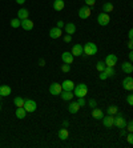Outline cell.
I'll use <instances>...</instances> for the list:
<instances>
[{"instance_id": "cell-1", "label": "cell", "mask_w": 133, "mask_h": 148, "mask_svg": "<svg viewBox=\"0 0 133 148\" xmlns=\"http://www.w3.org/2000/svg\"><path fill=\"white\" fill-rule=\"evenodd\" d=\"M72 92H73V95H75L76 97H84V96H87V93H88V86L84 84V83H80V84L75 86V88H73Z\"/></svg>"}, {"instance_id": "cell-2", "label": "cell", "mask_w": 133, "mask_h": 148, "mask_svg": "<svg viewBox=\"0 0 133 148\" xmlns=\"http://www.w3.org/2000/svg\"><path fill=\"white\" fill-rule=\"evenodd\" d=\"M97 45L92 41H88L85 44L83 45V51H84V55L85 56H92V55H96L97 53Z\"/></svg>"}, {"instance_id": "cell-3", "label": "cell", "mask_w": 133, "mask_h": 148, "mask_svg": "<svg viewBox=\"0 0 133 148\" xmlns=\"http://www.w3.org/2000/svg\"><path fill=\"white\" fill-rule=\"evenodd\" d=\"M23 108L27 111V112H35L36 108H38V104H36V101L32 100V99H24Z\"/></svg>"}, {"instance_id": "cell-4", "label": "cell", "mask_w": 133, "mask_h": 148, "mask_svg": "<svg viewBox=\"0 0 133 148\" xmlns=\"http://www.w3.org/2000/svg\"><path fill=\"white\" fill-rule=\"evenodd\" d=\"M110 21V16L109 14H105V12H101V14H99V16H97V23H99L101 27H105V25L109 24Z\"/></svg>"}, {"instance_id": "cell-5", "label": "cell", "mask_w": 133, "mask_h": 148, "mask_svg": "<svg viewBox=\"0 0 133 148\" xmlns=\"http://www.w3.org/2000/svg\"><path fill=\"white\" fill-rule=\"evenodd\" d=\"M125 125H126L125 117L123 116V114H119V112H117V114L115 115V127H117V128H125Z\"/></svg>"}, {"instance_id": "cell-6", "label": "cell", "mask_w": 133, "mask_h": 148, "mask_svg": "<svg viewBox=\"0 0 133 148\" xmlns=\"http://www.w3.org/2000/svg\"><path fill=\"white\" fill-rule=\"evenodd\" d=\"M63 88H61V84L60 83H52L51 86H49V92H51V95H53V96H59L60 93H61Z\"/></svg>"}, {"instance_id": "cell-7", "label": "cell", "mask_w": 133, "mask_h": 148, "mask_svg": "<svg viewBox=\"0 0 133 148\" xmlns=\"http://www.w3.org/2000/svg\"><path fill=\"white\" fill-rule=\"evenodd\" d=\"M20 27L23 28L24 31H32L33 29V27H35V24H33V21L31 20V19H24V20H20Z\"/></svg>"}, {"instance_id": "cell-8", "label": "cell", "mask_w": 133, "mask_h": 148, "mask_svg": "<svg viewBox=\"0 0 133 148\" xmlns=\"http://www.w3.org/2000/svg\"><path fill=\"white\" fill-rule=\"evenodd\" d=\"M102 123H104V127L105 128H113L115 127V116L113 115H106L101 119Z\"/></svg>"}, {"instance_id": "cell-9", "label": "cell", "mask_w": 133, "mask_h": 148, "mask_svg": "<svg viewBox=\"0 0 133 148\" xmlns=\"http://www.w3.org/2000/svg\"><path fill=\"white\" fill-rule=\"evenodd\" d=\"M91 14H92V11H91V8L88 5H84V7H81L78 10V17L80 19H88L91 16Z\"/></svg>"}, {"instance_id": "cell-10", "label": "cell", "mask_w": 133, "mask_h": 148, "mask_svg": "<svg viewBox=\"0 0 133 148\" xmlns=\"http://www.w3.org/2000/svg\"><path fill=\"white\" fill-rule=\"evenodd\" d=\"M117 63V56L115 53H109L105 58V66L106 67H115Z\"/></svg>"}, {"instance_id": "cell-11", "label": "cell", "mask_w": 133, "mask_h": 148, "mask_svg": "<svg viewBox=\"0 0 133 148\" xmlns=\"http://www.w3.org/2000/svg\"><path fill=\"white\" fill-rule=\"evenodd\" d=\"M73 59H75V56L68 51H65L61 53V60L65 63V64H73Z\"/></svg>"}, {"instance_id": "cell-12", "label": "cell", "mask_w": 133, "mask_h": 148, "mask_svg": "<svg viewBox=\"0 0 133 148\" xmlns=\"http://www.w3.org/2000/svg\"><path fill=\"white\" fill-rule=\"evenodd\" d=\"M123 88L126 91H132L133 90V79L132 76H126L123 80Z\"/></svg>"}, {"instance_id": "cell-13", "label": "cell", "mask_w": 133, "mask_h": 148, "mask_svg": "<svg viewBox=\"0 0 133 148\" xmlns=\"http://www.w3.org/2000/svg\"><path fill=\"white\" fill-rule=\"evenodd\" d=\"M61 88H63V91H73V88H75V83L72 82V80L67 79L61 83Z\"/></svg>"}, {"instance_id": "cell-14", "label": "cell", "mask_w": 133, "mask_h": 148, "mask_svg": "<svg viewBox=\"0 0 133 148\" xmlns=\"http://www.w3.org/2000/svg\"><path fill=\"white\" fill-rule=\"evenodd\" d=\"M61 28H57V27H53L49 29V38L51 39H59L61 36Z\"/></svg>"}, {"instance_id": "cell-15", "label": "cell", "mask_w": 133, "mask_h": 148, "mask_svg": "<svg viewBox=\"0 0 133 148\" xmlns=\"http://www.w3.org/2000/svg\"><path fill=\"white\" fill-rule=\"evenodd\" d=\"M73 56H83L84 55V51H83V45L81 44H75L72 47V52Z\"/></svg>"}, {"instance_id": "cell-16", "label": "cell", "mask_w": 133, "mask_h": 148, "mask_svg": "<svg viewBox=\"0 0 133 148\" xmlns=\"http://www.w3.org/2000/svg\"><path fill=\"white\" fill-rule=\"evenodd\" d=\"M121 69H123V72L130 75V73L133 72V64L130 62H124L123 64H121Z\"/></svg>"}, {"instance_id": "cell-17", "label": "cell", "mask_w": 133, "mask_h": 148, "mask_svg": "<svg viewBox=\"0 0 133 148\" xmlns=\"http://www.w3.org/2000/svg\"><path fill=\"white\" fill-rule=\"evenodd\" d=\"M92 117L96 119V120H101L102 117H104V112H102L100 108H93L92 110Z\"/></svg>"}, {"instance_id": "cell-18", "label": "cell", "mask_w": 133, "mask_h": 148, "mask_svg": "<svg viewBox=\"0 0 133 148\" xmlns=\"http://www.w3.org/2000/svg\"><path fill=\"white\" fill-rule=\"evenodd\" d=\"M29 16V11L27 8H21V10L17 11V19L19 20H24V19H27Z\"/></svg>"}, {"instance_id": "cell-19", "label": "cell", "mask_w": 133, "mask_h": 148, "mask_svg": "<svg viewBox=\"0 0 133 148\" xmlns=\"http://www.w3.org/2000/svg\"><path fill=\"white\" fill-rule=\"evenodd\" d=\"M80 108L81 107L77 104V101H72V103L68 106V112L69 114H77Z\"/></svg>"}, {"instance_id": "cell-20", "label": "cell", "mask_w": 133, "mask_h": 148, "mask_svg": "<svg viewBox=\"0 0 133 148\" xmlns=\"http://www.w3.org/2000/svg\"><path fill=\"white\" fill-rule=\"evenodd\" d=\"M64 28H65V34L67 35H73L76 32V25L73 23H67L64 25Z\"/></svg>"}, {"instance_id": "cell-21", "label": "cell", "mask_w": 133, "mask_h": 148, "mask_svg": "<svg viewBox=\"0 0 133 148\" xmlns=\"http://www.w3.org/2000/svg\"><path fill=\"white\" fill-rule=\"evenodd\" d=\"M65 7L64 0H53V10L55 11H63Z\"/></svg>"}, {"instance_id": "cell-22", "label": "cell", "mask_w": 133, "mask_h": 148, "mask_svg": "<svg viewBox=\"0 0 133 148\" xmlns=\"http://www.w3.org/2000/svg\"><path fill=\"white\" fill-rule=\"evenodd\" d=\"M60 95H61V99L65 100V101H69V100H72V97L75 96L72 91H61Z\"/></svg>"}, {"instance_id": "cell-23", "label": "cell", "mask_w": 133, "mask_h": 148, "mask_svg": "<svg viewBox=\"0 0 133 148\" xmlns=\"http://www.w3.org/2000/svg\"><path fill=\"white\" fill-rule=\"evenodd\" d=\"M11 92H12V90L10 86H0V95L1 96H8V95H11Z\"/></svg>"}, {"instance_id": "cell-24", "label": "cell", "mask_w": 133, "mask_h": 148, "mask_svg": "<svg viewBox=\"0 0 133 148\" xmlns=\"http://www.w3.org/2000/svg\"><path fill=\"white\" fill-rule=\"evenodd\" d=\"M59 139H61V140H67V139L69 138V132H68V130L67 128H64L63 127L60 131H59Z\"/></svg>"}, {"instance_id": "cell-25", "label": "cell", "mask_w": 133, "mask_h": 148, "mask_svg": "<svg viewBox=\"0 0 133 148\" xmlns=\"http://www.w3.org/2000/svg\"><path fill=\"white\" fill-rule=\"evenodd\" d=\"M15 115H16L17 119H24V117H25V115H27V111L24 110L23 107H17Z\"/></svg>"}, {"instance_id": "cell-26", "label": "cell", "mask_w": 133, "mask_h": 148, "mask_svg": "<svg viewBox=\"0 0 133 148\" xmlns=\"http://www.w3.org/2000/svg\"><path fill=\"white\" fill-rule=\"evenodd\" d=\"M113 10H115V7H113V4L109 3V1H106V3L102 4V11H104L105 14H110Z\"/></svg>"}, {"instance_id": "cell-27", "label": "cell", "mask_w": 133, "mask_h": 148, "mask_svg": "<svg viewBox=\"0 0 133 148\" xmlns=\"http://www.w3.org/2000/svg\"><path fill=\"white\" fill-rule=\"evenodd\" d=\"M104 72H105V75L108 76V77H113V76L116 75V71H115V67H106L104 68Z\"/></svg>"}, {"instance_id": "cell-28", "label": "cell", "mask_w": 133, "mask_h": 148, "mask_svg": "<svg viewBox=\"0 0 133 148\" xmlns=\"http://www.w3.org/2000/svg\"><path fill=\"white\" fill-rule=\"evenodd\" d=\"M117 112H119L117 106H109V107H108V110H106V114H108V115H113V116H115Z\"/></svg>"}, {"instance_id": "cell-29", "label": "cell", "mask_w": 133, "mask_h": 148, "mask_svg": "<svg viewBox=\"0 0 133 148\" xmlns=\"http://www.w3.org/2000/svg\"><path fill=\"white\" fill-rule=\"evenodd\" d=\"M14 104L16 106V107H23L24 106V99L21 96H16L14 99Z\"/></svg>"}, {"instance_id": "cell-30", "label": "cell", "mask_w": 133, "mask_h": 148, "mask_svg": "<svg viewBox=\"0 0 133 148\" xmlns=\"http://www.w3.org/2000/svg\"><path fill=\"white\" fill-rule=\"evenodd\" d=\"M11 27L12 28H19L20 27V20H19V19H12V20H11Z\"/></svg>"}, {"instance_id": "cell-31", "label": "cell", "mask_w": 133, "mask_h": 148, "mask_svg": "<svg viewBox=\"0 0 133 148\" xmlns=\"http://www.w3.org/2000/svg\"><path fill=\"white\" fill-rule=\"evenodd\" d=\"M104 68H105L104 62H97V64H96V69H97L99 72H101V71H104Z\"/></svg>"}, {"instance_id": "cell-32", "label": "cell", "mask_w": 133, "mask_h": 148, "mask_svg": "<svg viewBox=\"0 0 133 148\" xmlns=\"http://www.w3.org/2000/svg\"><path fill=\"white\" fill-rule=\"evenodd\" d=\"M61 71L63 72H69V71H71V64H63L61 66Z\"/></svg>"}, {"instance_id": "cell-33", "label": "cell", "mask_w": 133, "mask_h": 148, "mask_svg": "<svg viewBox=\"0 0 133 148\" xmlns=\"http://www.w3.org/2000/svg\"><path fill=\"white\" fill-rule=\"evenodd\" d=\"M126 130H128V131L129 132H133V123H132V120H129L128 121V123H126Z\"/></svg>"}, {"instance_id": "cell-34", "label": "cell", "mask_w": 133, "mask_h": 148, "mask_svg": "<svg viewBox=\"0 0 133 148\" xmlns=\"http://www.w3.org/2000/svg\"><path fill=\"white\" fill-rule=\"evenodd\" d=\"M88 104H89V107H92V108L97 107V101H96L95 99H91V100L88 101Z\"/></svg>"}, {"instance_id": "cell-35", "label": "cell", "mask_w": 133, "mask_h": 148, "mask_svg": "<svg viewBox=\"0 0 133 148\" xmlns=\"http://www.w3.org/2000/svg\"><path fill=\"white\" fill-rule=\"evenodd\" d=\"M77 104L80 106V107H84V106H85V100H84V97H78Z\"/></svg>"}, {"instance_id": "cell-36", "label": "cell", "mask_w": 133, "mask_h": 148, "mask_svg": "<svg viewBox=\"0 0 133 148\" xmlns=\"http://www.w3.org/2000/svg\"><path fill=\"white\" fill-rule=\"evenodd\" d=\"M126 141H128L129 144H133V135H132V132H129V135L126 136Z\"/></svg>"}, {"instance_id": "cell-37", "label": "cell", "mask_w": 133, "mask_h": 148, "mask_svg": "<svg viewBox=\"0 0 133 148\" xmlns=\"http://www.w3.org/2000/svg\"><path fill=\"white\" fill-rule=\"evenodd\" d=\"M99 79L100 80H106V79H108V76L105 75V72H104V71H101V72H100V75H99Z\"/></svg>"}, {"instance_id": "cell-38", "label": "cell", "mask_w": 133, "mask_h": 148, "mask_svg": "<svg viewBox=\"0 0 133 148\" xmlns=\"http://www.w3.org/2000/svg\"><path fill=\"white\" fill-rule=\"evenodd\" d=\"M126 101H128V104H129V106H133V95H132V93H130V95H128Z\"/></svg>"}, {"instance_id": "cell-39", "label": "cell", "mask_w": 133, "mask_h": 148, "mask_svg": "<svg viewBox=\"0 0 133 148\" xmlns=\"http://www.w3.org/2000/svg\"><path fill=\"white\" fill-rule=\"evenodd\" d=\"M85 4L88 5V7H92V5L96 4V0H85Z\"/></svg>"}, {"instance_id": "cell-40", "label": "cell", "mask_w": 133, "mask_h": 148, "mask_svg": "<svg viewBox=\"0 0 133 148\" xmlns=\"http://www.w3.org/2000/svg\"><path fill=\"white\" fill-rule=\"evenodd\" d=\"M64 41L71 43V41H72V35H65V36H64Z\"/></svg>"}, {"instance_id": "cell-41", "label": "cell", "mask_w": 133, "mask_h": 148, "mask_svg": "<svg viewBox=\"0 0 133 148\" xmlns=\"http://www.w3.org/2000/svg\"><path fill=\"white\" fill-rule=\"evenodd\" d=\"M64 25H65L64 21H63V20H59V21H57V25H56V27H57V28H63Z\"/></svg>"}, {"instance_id": "cell-42", "label": "cell", "mask_w": 133, "mask_h": 148, "mask_svg": "<svg viewBox=\"0 0 133 148\" xmlns=\"http://www.w3.org/2000/svg\"><path fill=\"white\" fill-rule=\"evenodd\" d=\"M128 58H129V62L132 63V60H133V51H132V49H130V52L128 53Z\"/></svg>"}, {"instance_id": "cell-43", "label": "cell", "mask_w": 133, "mask_h": 148, "mask_svg": "<svg viewBox=\"0 0 133 148\" xmlns=\"http://www.w3.org/2000/svg\"><path fill=\"white\" fill-rule=\"evenodd\" d=\"M128 38H129V40L133 39V29H129V32H128Z\"/></svg>"}, {"instance_id": "cell-44", "label": "cell", "mask_w": 133, "mask_h": 148, "mask_svg": "<svg viewBox=\"0 0 133 148\" xmlns=\"http://www.w3.org/2000/svg\"><path fill=\"white\" fill-rule=\"evenodd\" d=\"M39 64H40V67H44V66H45L44 59H40V60H39Z\"/></svg>"}, {"instance_id": "cell-45", "label": "cell", "mask_w": 133, "mask_h": 148, "mask_svg": "<svg viewBox=\"0 0 133 148\" xmlns=\"http://www.w3.org/2000/svg\"><path fill=\"white\" fill-rule=\"evenodd\" d=\"M68 125H69V123H68V121H67V120H64V121H63V127H64V128H68Z\"/></svg>"}, {"instance_id": "cell-46", "label": "cell", "mask_w": 133, "mask_h": 148, "mask_svg": "<svg viewBox=\"0 0 133 148\" xmlns=\"http://www.w3.org/2000/svg\"><path fill=\"white\" fill-rule=\"evenodd\" d=\"M128 47H129V49H133V41L129 40V43H128Z\"/></svg>"}, {"instance_id": "cell-47", "label": "cell", "mask_w": 133, "mask_h": 148, "mask_svg": "<svg viewBox=\"0 0 133 148\" xmlns=\"http://www.w3.org/2000/svg\"><path fill=\"white\" fill-rule=\"evenodd\" d=\"M15 1H16L17 4H24L25 3V0H15Z\"/></svg>"}, {"instance_id": "cell-48", "label": "cell", "mask_w": 133, "mask_h": 148, "mask_svg": "<svg viewBox=\"0 0 133 148\" xmlns=\"http://www.w3.org/2000/svg\"><path fill=\"white\" fill-rule=\"evenodd\" d=\"M1 97H3V96H1V95H0V100H1Z\"/></svg>"}]
</instances>
